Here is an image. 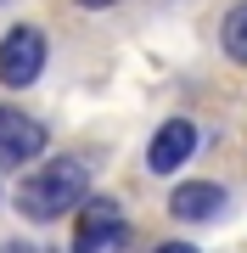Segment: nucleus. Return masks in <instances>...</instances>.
<instances>
[{
  "label": "nucleus",
  "instance_id": "2",
  "mask_svg": "<svg viewBox=\"0 0 247 253\" xmlns=\"http://www.w3.org/2000/svg\"><path fill=\"white\" fill-rule=\"evenodd\" d=\"M73 242H79V253H118L129 242V225L118 214V203L112 197H90L73 214Z\"/></svg>",
  "mask_w": 247,
  "mask_h": 253
},
{
  "label": "nucleus",
  "instance_id": "4",
  "mask_svg": "<svg viewBox=\"0 0 247 253\" xmlns=\"http://www.w3.org/2000/svg\"><path fill=\"white\" fill-rule=\"evenodd\" d=\"M39 152H45V124L0 101V163L23 169V163H28V158H39Z\"/></svg>",
  "mask_w": 247,
  "mask_h": 253
},
{
  "label": "nucleus",
  "instance_id": "1",
  "mask_svg": "<svg viewBox=\"0 0 247 253\" xmlns=\"http://www.w3.org/2000/svg\"><path fill=\"white\" fill-rule=\"evenodd\" d=\"M84 203H90V169H84L79 158H51V163H39V169L17 186V208L34 219V225H51V219H62V214H79Z\"/></svg>",
  "mask_w": 247,
  "mask_h": 253
},
{
  "label": "nucleus",
  "instance_id": "3",
  "mask_svg": "<svg viewBox=\"0 0 247 253\" xmlns=\"http://www.w3.org/2000/svg\"><path fill=\"white\" fill-rule=\"evenodd\" d=\"M39 68H45V34L17 23L0 40V84H6V90H28V84L39 79Z\"/></svg>",
  "mask_w": 247,
  "mask_h": 253
},
{
  "label": "nucleus",
  "instance_id": "5",
  "mask_svg": "<svg viewBox=\"0 0 247 253\" xmlns=\"http://www.w3.org/2000/svg\"><path fill=\"white\" fill-rule=\"evenodd\" d=\"M191 152H197V124L191 118H169V124H157V135L146 146V169L152 174H174Z\"/></svg>",
  "mask_w": 247,
  "mask_h": 253
},
{
  "label": "nucleus",
  "instance_id": "9",
  "mask_svg": "<svg viewBox=\"0 0 247 253\" xmlns=\"http://www.w3.org/2000/svg\"><path fill=\"white\" fill-rule=\"evenodd\" d=\"M79 6H84V11H101V6H112V0H79Z\"/></svg>",
  "mask_w": 247,
  "mask_h": 253
},
{
  "label": "nucleus",
  "instance_id": "6",
  "mask_svg": "<svg viewBox=\"0 0 247 253\" xmlns=\"http://www.w3.org/2000/svg\"><path fill=\"white\" fill-rule=\"evenodd\" d=\"M225 186H213V180H191V186H180L169 197V214L180 219V225H202V219H219L225 214Z\"/></svg>",
  "mask_w": 247,
  "mask_h": 253
},
{
  "label": "nucleus",
  "instance_id": "7",
  "mask_svg": "<svg viewBox=\"0 0 247 253\" xmlns=\"http://www.w3.org/2000/svg\"><path fill=\"white\" fill-rule=\"evenodd\" d=\"M219 45H225L230 62L247 68V0H236V6L225 11V23H219Z\"/></svg>",
  "mask_w": 247,
  "mask_h": 253
},
{
  "label": "nucleus",
  "instance_id": "8",
  "mask_svg": "<svg viewBox=\"0 0 247 253\" xmlns=\"http://www.w3.org/2000/svg\"><path fill=\"white\" fill-rule=\"evenodd\" d=\"M152 253H202V248H191V242H157Z\"/></svg>",
  "mask_w": 247,
  "mask_h": 253
}]
</instances>
